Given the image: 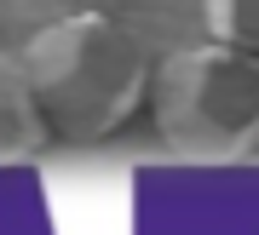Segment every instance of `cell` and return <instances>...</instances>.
I'll use <instances>...</instances> for the list:
<instances>
[{"label": "cell", "instance_id": "277c9868", "mask_svg": "<svg viewBox=\"0 0 259 235\" xmlns=\"http://www.w3.org/2000/svg\"><path fill=\"white\" fill-rule=\"evenodd\" d=\"M202 18L219 46L259 57V0H202Z\"/></svg>", "mask_w": 259, "mask_h": 235}, {"label": "cell", "instance_id": "6da1fadb", "mask_svg": "<svg viewBox=\"0 0 259 235\" xmlns=\"http://www.w3.org/2000/svg\"><path fill=\"white\" fill-rule=\"evenodd\" d=\"M18 64L52 144H98L121 132L150 92L144 46L110 12H69L40 23Z\"/></svg>", "mask_w": 259, "mask_h": 235}, {"label": "cell", "instance_id": "7a4b0ae2", "mask_svg": "<svg viewBox=\"0 0 259 235\" xmlns=\"http://www.w3.org/2000/svg\"><path fill=\"white\" fill-rule=\"evenodd\" d=\"M161 144L190 166H236L259 155V57L219 40L179 46L144 92Z\"/></svg>", "mask_w": 259, "mask_h": 235}, {"label": "cell", "instance_id": "3957f363", "mask_svg": "<svg viewBox=\"0 0 259 235\" xmlns=\"http://www.w3.org/2000/svg\"><path fill=\"white\" fill-rule=\"evenodd\" d=\"M52 149V132L35 109L18 52H0V166H29Z\"/></svg>", "mask_w": 259, "mask_h": 235}]
</instances>
